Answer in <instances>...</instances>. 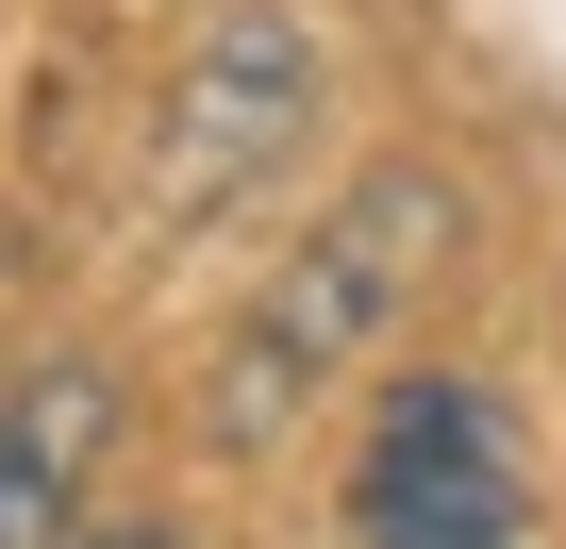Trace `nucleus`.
<instances>
[{
  "label": "nucleus",
  "instance_id": "f257e3e1",
  "mask_svg": "<svg viewBox=\"0 0 566 549\" xmlns=\"http://www.w3.org/2000/svg\"><path fill=\"white\" fill-rule=\"evenodd\" d=\"M450 250H467V183H450L433 150H367V167L334 183V217L233 300V334H217V367H200V433H217L233 466L301 450V433L334 416V383H367V367L400 350V317L450 284Z\"/></svg>",
  "mask_w": 566,
  "mask_h": 549
},
{
  "label": "nucleus",
  "instance_id": "f03ea898",
  "mask_svg": "<svg viewBox=\"0 0 566 549\" xmlns=\"http://www.w3.org/2000/svg\"><path fill=\"white\" fill-rule=\"evenodd\" d=\"M317 134H334V18L317 0H217L167 51V101H150V150H134V217L150 233H217Z\"/></svg>",
  "mask_w": 566,
  "mask_h": 549
},
{
  "label": "nucleus",
  "instance_id": "39448f33",
  "mask_svg": "<svg viewBox=\"0 0 566 549\" xmlns=\"http://www.w3.org/2000/svg\"><path fill=\"white\" fill-rule=\"evenodd\" d=\"M67 549H184V532H167V516H84Z\"/></svg>",
  "mask_w": 566,
  "mask_h": 549
},
{
  "label": "nucleus",
  "instance_id": "7ed1b4c3",
  "mask_svg": "<svg viewBox=\"0 0 566 549\" xmlns=\"http://www.w3.org/2000/svg\"><path fill=\"white\" fill-rule=\"evenodd\" d=\"M350 532L367 549H533V466H516L500 383L400 367L367 450H350Z\"/></svg>",
  "mask_w": 566,
  "mask_h": 549
},
{
  "label": "nucleus",
  "instance_id": "20e7f679",
  "mask_svg": "<svg viewBox=\"0 0 566 549\" xmlns=\"http://www.w3.org/2000/svg\"><path fill=\"white\" fill-rule=\"evenodd\" d=\"M117 416H134V383L101 350H51V367L0 383V549H67L84 532V483H101Z\"/></svg>",
  "mask_w": 566,
  "mask_h": 549
}]
</instances>
